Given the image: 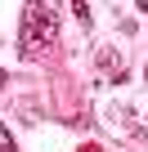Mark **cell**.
I'll return each mask as SVG.
<instances>
[{
  "label": "cell",
  "mask_w": 148,
  "mask_h": 152,
  "mask_svg": "<svg viewBox=\"0 0 148 152\" xmlns=\"http://www.w3.org/2000/svg\"><path fill=\"white\" fill-rule=\"evenodd\" d=\"M54 40H58V14H54V5L49 0H27L23 5V36H18L23 58L27 63L45 58L54 49Z\"/></svg>",
  "instance_id": "obj_1"
},
{
  "label": "cell",
  "mask_w": 148,
  "mask_h": 152,
  "mask_svg": "<svg viewBox=\"0 0 148 152\" xmlns=\"http://www.w3.org/2000/svg\"><path fill=\"white\" fill-rule=\"evenodd\" d=\"M135 5H139V9H144V14H148V0H135Z\"/></svg>",
  "instance_id": "obj_4"
},
{
  "label": "cell",
  "mask_w": 148,
  "mask_h": 152,
  "mask_svg": "<svg viewBox=\"0 0 148 152\" xmlns=\"http://www.w3.org/2000/svg\"><path fill=\"white\" fill-rule=\"evenodd\" d=\"M0 85H5V72H0Z\"/></svg>",
  "instance_id": "obj_5"
},
{
  "label": "cell",
  "mask_w": 148,
  "mask_h": 152,
  "mask_svg": "<svg viewBox=\"0 0 148 152\" xmlns=\"http://www.w3.org/2000/svg\"><path fill=\"white\" fill-rule=\"evenodd\" d=\"M0 152H14V139H9V130L0 125Z\"/></svg>",
  "instance_id": "obj_3"
},
{
  "label": "cell",
  "mask_w": 148,
  "mask_h": 152,
  "mask_svg": "<svg viewBox=\"0 0 148 152\" xmlns=\"http://www.w3.org/2000/svg\"><path fill=\"white\" fill-rule=\"evenodd\" d=\"M72 14H77V23H81V31H90V5H85V0H72Z\"/></svg>",
  "instance_id": "obj_2"
}]
</instances>
